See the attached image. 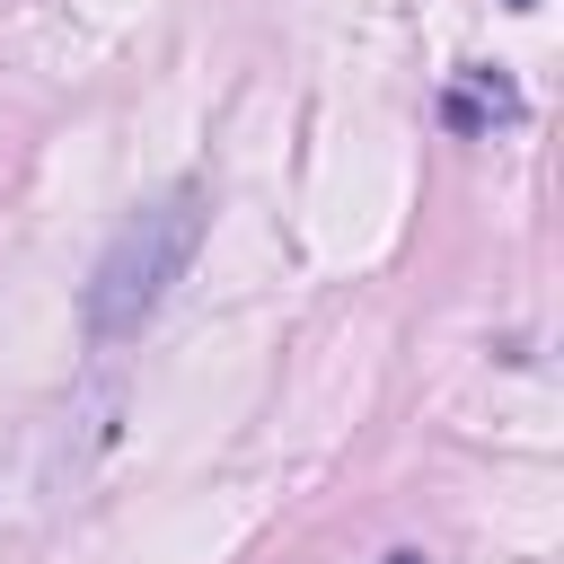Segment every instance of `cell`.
I'll return each mask as SVG.
<instances>
[{
  "mask_svg": "<svg viewBox=\"0 0 564 564\" xmlns=\"http://www.w3.org/2000/svg\"><path fill=\"white\" fill-rule=\"evenodd\" d=\"M511 9H529V0H511Z\"/></svg>",
  "mask_w": 564,
  "mask_h": 564,
  "instance_id": "3957f363",
  "label": "cell"
},
{
  "mask_svg": "<svg viewBox=\"0 0 564 564\" xmlns=\"http://www.w3.org/2000/svg\"><path fill=\"white\" fill-rule=\"evenodd\" d=\"M194 229H203V194H194V185H176V194L150 203L141 220H123V238L106 247L97 291H88L97 335H123V326H141V317L159 308V291L176 282V264L194 256Z\"/></svg>",
  "mask_w": 564,
  "mask_h": 564,
  "instance_id": "6da1fadb",
  "label": "cell"
},
{
  "mask_svg": "<svg viewBox=\"0 0 564 564\" xmlns=\"http://www.w3.org/2000/svg\"><path fill=\"white\" fill-rule=\"evenodd\" d=\"M388 564H423V555H388Z\"/></svg>",
  "mask_w": 564,
  "mask_h": 564,
  "instance_id": "7a4b0ae2",
  "label": "cell"
}]
</instances>
